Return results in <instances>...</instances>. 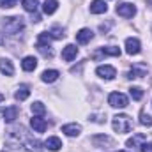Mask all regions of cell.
Returning a JSON list of instances; mask_svg holds the SVG:
<instances>
[{
	"label": "cell",
	"instance_id": "cell-27",
	"mask_svg": "<svg viewBox=\"0 0 152 152\" xmlns=\"http://www.w3.org/2000/svg\"><path fill=\"white\" fill-rule=\"evenodd\" d=\"M129 96H131L134 101H140V99L143 97V90H142L140 87H131V88H129Z\"/></svg>",
	"mask_w": 152,
	"mask_h": 152
},
{
	"label": "cell",
	"instance_id": "cell-14",
	"mask_svg": "<svg viewBox=\"0 0 152 152\" xmlns=\"http://www.w3.org/2000/svg\"><path fill=\"white\" fill-rule=\"evenodd\" d=\"M58 76H60L58 71H55V69H46V71H42L41 80H42L44 83H53V81H57V80H58Z\"/></svg>",
	"mask_w": 152,
	"mask_h": 152
},
{
	"label": "cell",
	"instance_id": "cell-31",
	"mask_svg": "<svg viewBox=\"0 0 152 152\" xmlns=\"http://www.w3.org/2000/svg\"><path fill=\"white\" fill-rule=\"evenodd\" d=\"M2 101H4V96H2V94H0V103H2Z\"/></svg>",
	"mask_w": 152,
	"mask_h": 152
},
{
	"label": "cell",
	"instance_id": "cell-24",
	"mask_svg": "<svg viewBox=\"0 0 152 152\" xmlns=\"http://www.w3.org/2000/svg\"><path fill=\"white\" fill-rule=\"evenodd\" d=\"M101 53L103 55H110V57H120V48H117V46H104V48H101Z\"/></svg>",
	"mask_w": 152,
	"mask_h": 152
},
{
	"label": "cell",
	"instance_id": "cell-25",
	"mask_svg": "<svg viewBox=\"0 0 152 152\" xmlns=\"http://www.w3.org/2000/svg\"><path fill=\"white\" fill-rule=\"evenodd\" d=\"M32 113L37 115V117H42V115L46 113V106H44L41 101H36V103L32 104Z\"/></svg>",
	"mask_w": 152,
	"mask_h": 152
},
{
	"label": "cell",
	"instance_id": "cell-32",
	"mask_svg": "<svg viewBox=\"0 0 152 152\" xmlns=\"http://www.w3.org/2000/svg\"><path fill=\"white\" fill-rule=\"evenodd\" d=\"M149 4H151V5H152V0H149Z\"/></svg>",
	"mask_w": 152,
	"mask_h": 152
},
{
	"label": "cell",
	"instance_id": "cell-33",
	"mask_svg": "<svg viewBox=\"0 0 152 152\" xmlns=\"http://www.w3.org/2000/svg\"><path fill=\"white\" fill-rule=\"evenodd\" d=\"M118 152H127V151H118Z\"/></svg>",
	"mask_w": 152,
	"mask_h": 152
},
{
	"label": "cell",
	"instance_id": "cell-13",
	"mask_svg": "<svg viewBox=\"0 0 152 152\" xmlns=\"http://www.w3.org/2000/svg\"><path fill=\"white\" fill-rule=\"evenodd\" d=\"M0 73L5 76H12L14 75V66L9 58H2L0 60Z\"/></svg>",
	"mask_w": 152,
	"mask_h": 152
},
{
	"label": "cell",
	"instance_id": "cell-2",
	"mask_svg": "<svg viewBox=\"0 0 152 152\" xmlns=\"http://www.w3.org/2000/svg\"><path fill=\"white\" fill-rule=\"evenodd\" d=\"M112 126L117 133H129L133 129V120L129 115H115L112 120Z\"/></svg>",
	"mask_w": 152,
	"mask_h": 152
},
{
	"label": "cell",
	"instance_id": "cell-12",
	"mask_svg": "<svg viewBox=\"0 0 152 152\" xmlns=\"http://www.w3.org/2000/svg\"><path fill=\"white\" fill-rule=\"evenodd\" d=\"M76 55H78V48H76L75 44H67V46L62 50V58H64L66 62H71V60H75Z\"/></svg>",
	"mask_w": 152,
	"mask_h": 152
},
{
	"label": "cell",
	"instance_id": "cell-26",
	"mask_svg": "<svg viewBox=\"0 0 152 152\" xmlns=\"http://www.w3.org/2000/svg\"><path fill=\"white\" fill-rule=\"evenodd\" d=\"M140 124L142 126H145V127H152V117L145 110H142L140 112Z\"/></svg>",
	"mask_w": 152,
	"mask_h": 152
},
{
	"label": "cell",
	"instance_id": "cell-28",
	"mask_svg": "<svg viewBox=\"0 0 152 152\" xmlns=\"http://www.w3.org/2000/svg\"><path fill=\"white\" fill-rule=\"evenodd\" d=\"M50 36H51L53 39H64V37H66L64 30H62V28H58V27H53V28L50 30Z\"/></svg>",
	"mask_w": 152,
	"mask_h": 152
},
{
	"label": "cell",
	"instance_id": "cell-5",
	"mask_svg": "<svg viewBox=\"0 0 152 152\" xmlns=\"http://www.w3.org/2000/svg\"><path fill=\"white\" fill-rule=\"evenodd\" d=\"M149 73V67L145 66V64H133V67L129 69V73H127V78L129 80H133V78H143V76H147Z\"/></svg>",
	"mask_w": 152,
	"mask_h": 152
},
{
	"label": "cell",
	"instance_id": "cell-17",
	"mask_svg": "<svg viewBox=\"0 0 152 152\" xmlns=\"http://www.w3.org/2000/svg\"><path fill=\"white\" fill-rule=\"evenodd\" d=\"M62 133H66L67 136H78L81 133V127L78 124H66L62 126Z\"/></svg>",
	"mask_w": 152,
	"mask_h": 152
},
{
	"label": "cell",
	"instance_id": "cell-8",
	"mask_svg": "<svg viewBox=\"0 0 152 152\" xmlns=\"http://www.w3.org/2000/svg\"><path fill=\"white\" fill-rule=\"evenodd\" d=\"M30 126H32L34 131H37V133H44V131L48 129V122H46L42 117H37V115H34V117L30 118Z\"/></svg>",
	"mask_w": 152,
	"mask_h": 152
},
{
	"label": "cell",
	"instance_id": "cell-19",
	"mask_svg": "<svg viewBox=\"0 0 152 152\" xmlns=\"http://www.w3.org/2000/svg\"><path fill=\"white\" fill-rule=\"evenodd\" d=\"M92 143L94 145H113V140L110 138V136H106V134H97V136H94L92 138Z\"/></svg>",
	"mask_w": 152,
	"mask_h": 152
},
{
	"label": "cell",
	"instance_id": "cell-30",
	"mask_svg": "<svg viewBox=\"0 0 152 152\" xmlns=\"http://www.w3.org/2000/svg\"><path fill=\"white\" fill-rule=\"evenodd\" d=\"M140 151H142V152H152V143L143 142V143H142V147H140Z\"/></svg>",
	"mask_w": 152,
	"mask_h": 152
},
{
	"label": "cell",
	"instance_id": "cell-10",
	"mask_svg": "<svg viewBox=\"0 0 152 152\" xmlns=\"http://www.w3.org/2000/svg\"><path fill=\"white\" fill-rule=\"evenodd\" d=\"M92 37H94V32H92L90 28H81V30H78V34H76V41H78L80 44L90 42Z\"/></svg>",
	"mask_w": 152,
	"mask_h": 152
},
{
	"label": "cell",
	"instance_id": "cell-23",
	"mask_svg": "<svg viewBox=\"0 0 152 152\" xmlns=\"http://www.w3.org/2000/svg\"><path fill=\"white\" fill-rule=\"evenodd\" d=\"M21 4H23V9L27 12H36L39 7V0H23Z\"/></svg>",
	"mask_w": 152,
	"mask_h": 152
},
{
	"label": "cell",
	"instance_id": "cell-1",
	"mask_svg": "<svg viewBox=\"0 0 152 152\" xmlns=\"http://www.w3.org/2000/svg\"><path fill=\"white\" fill-rule=\"evenodd\" d=\"M25 23L23 18L20 16H7V18H0V34H7V36H16L23 30Z\"/></svg>",
	"mask_w": 152,
	"mask_h": 152
},
{
	"label": "cell",
	"instance_id": "cell-22",
	"mask_svg": "<svg viewBox=\"0 0 152 152\" xmlns=\"http://www.w3.org/2000/svg\"><path fill=\"white\" fill-rule=\"evenodd\" d=\"M28 96H30V88H28L27 85H21V87H18V90H16V94H14V97H16L18 101H25Z\"/></svg>",
	"mask_w": 152,
	"mask_h": 152
},
{
	"label": "cell",
	"instance_id": "cell-6",
	"mask_svg": "<svg viewBox=\"0 0 152 152\" xmlns=\"http://www.w3.org/2000/svg\"><path fill=\"white\" fill-rule=\"evenodd\" d=\"M96 75L99 78H103V80H113L117 76V71H115L113 66H99L96 69Z\"/></svg>",
	"mask_w": 152,
	"mask_h": 152
},
{
	"label": "cell",
	"instance_id": "cell-18",
	"mask_svg": "<svg viewBox=\"0 0 152 152\" xmlns=\"http://www.w3.org/2000/svg\"><path fill=\"white\" fill-rule=\"evenodd\" d=\"M21 67H23V71H34L37 67V58L36 57H25L21 62Z\"/></svg>",
	"mask_w": 152,
	"mask_h": 152
},
{
	"label": "cell",
	"instance_id": "cell-11",
	"mask_svg": "<svg viewBox=\"0 0 152 152\" xmlns=\"http://www.w3.org/2000/svg\"><path fill=\"white\" fill-rule=\"evenodd\" d=\"M106 11H108V5H106L104 0H94L90 4V12L92 14H104Z\"/></svg>",
	"mask_w": 152,
	"mask_h": 152
},
{
	"label": "cell",
	"instance_id": "cell-15",
	"mask_svg": "<svg viewBox=\"0 0 152 152\" xmlns=\"http://www.w3.org/2000/svg\"><path fill=\"white\" fill-rule=\"evenodd\" d=\"M16 118H18V106H9V108L4 110V120H5L7 124L14 122Z\"/></svg>",
	"mask_w": 152,
	"mask_h": 152
},
{
	"label": "cell",
	"instance_id": "cell-4",
	"mask_svg": "<svg viewBox=\"0 0 152 152\" xmlns=\"http://www.w3.org/2000/svg\"><path fill=\"white\" fill-rule=\"evenodd\" d=\"M117 14L122 16V18H133L136 14V7L133 4H127V2H122L117 5Z\"/></svg>",
	"mask_w": 152,
	"mask_h": 152
},
{
	"label": "cell",
	"instance_id": "cell-9",
	"mask_svg": "<svg viewBox=\"0 0 152 152\" xmlns=\"http://www.w3.org/2000/svg\"><path fill=\"white\" fill-rule=\"evenodd\" d=\"M44 147L51 152H57V151L62 149V140H60L58 136H50V138L44 142Z\"/></svg>",
	"mask_w": 152,
	"mask_h": 152
},
{
	"label": "cell",
	"instance_id": "cell-16",
	"mask_svg": "<svg viewBox=\"0 0 152 152\" xmlns=\"http://www.w3.org/2000/svg\"><path fill=\"white\" fill-rule=\"evenodd\" d=\"M145 140H147V136H145L143 133H136L133 138H129V140H127V143H126V145H127V147H142V143H143Z\"/></svg>",
	"mask_w": 152,
	"mask_h": 152
},
{
	"label": "cell",
	"instance_id": "cell-20",
	"mask_svg": "<svg viewBox=\"0 0 152 152\" xmlns=\"http://www.w3.org/2000/svg\"><path fill=\"white\" fill-rule=\"evenodd\" d=\"M57 9H58V2L57 0H44V4H42L44 14H53Z\"/></svg>",
	"mask_w": 152,
	"mask_h": 152
},
{
	"label": "cell",
	"instance_id": "cell-21",
	"mask_svg": "<svg viewBox=\"0 0 152 152\" xmlns=\"http://www.w3.org/2000/svg\"><path fill=\"white\" fill-rule=\"evenodd\" d=\"M51 36H50V32H41L37 37V48H46V46H50V42H51Z\"/></svg>",
	"mask_w": 152,
	"mask_h": 152
},
{
	"label": "cell",
	"instance_id": "cell-7",
	"mask_svg": "<svg viewBox=\"0 0 152 152\" xmlns=\"http://www.w3.org/2000/svg\"><path fill=\"white\" fill-rule=\"evenodd\" d=\"M126 51L129 55H138L142 51V44L136 37H127L126 39Z\"/></svg>",
	"mask_w": 152,
	"mask_h": 152
},
{
	"label": "cell",
	"instance_id": "cell-3",
	"mask_svg": "<svg viewBox=\"0 0 152 152\" xmlns=\"http://www.w3.org/2000/svg\"><path fill=\"white\" fill-rule=\"evenodd\" d=\"M108 104L113 108H126L127 106V96L122 92H112L108 96Z\"/></svg>",
	"mask_w": 152,
	"mask_h": 152
},
{
	"label": "cell",
	"instance_id": "cell-29",
	"mask_svg": "<svg viewBox=\"0 0 152 152\" xmlns=\"http://www.w3.org/2000/svg\"><path fill=\"white\" fill-rule=\"evenodd\" d=\"M20 0H0V7L4 9H9V7H14Z\"/></svg>",
	"mask_w": 152,
	"mask_h": 152
}]
</instances>
